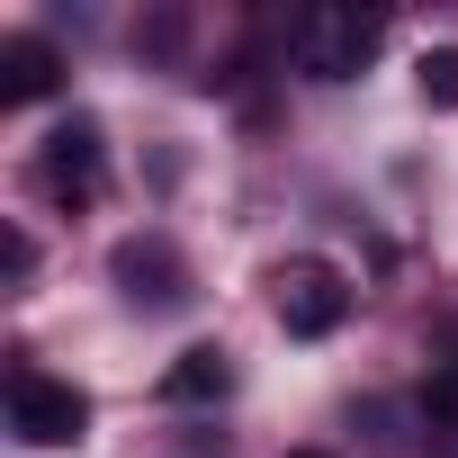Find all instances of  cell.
Segmentation results:
<instances>
[{"label": "cell", "mask_w": 458, "mask_h": 458, "mask_svg": "<svg viewBox=\"0 0 458 458\" xmlns=\"http://www.w3.org/2000/svg\"><path fill=\"white\" fill-rule=\"evenodd\" d=\"M117 288L135 297V306H180L189 297V270H180V252L162 243V234H135V243H117Z\"/></svg>", "instance_id": "5b68a950"}, {"label": "cell", "mask_w": 458, "mask_h": 458, "mask_svg": "<svg viewBox=\"0 0 458 458\" xmlns=\"http://www.w3.org/2000/svg\"><path fill=\"white\" fill-rule=\"evenodd\" d=\"M288 458H333V449H288Z\"/></svg>", "instance_id": "8fae6325"}, {"label": "cell", "mask_w": 458, "mask_h": 458, "mask_svg": "<svg viewBox=\"0 0 458 458\" xmlns=\"http://www.w3.org/2000/svg\"><path fill=\"white\" fill-rule=\"evenodd\" d=\"M55 81H64V55L46 37H10V46H0V99H10V108L19 99H46Z\"/></svg>", "instance_id": "52a82bcc"}, {"label": "cell", "mask_w": 458, "mask_h": 458, "mask_svg": "<svg viewBox=\"0 0 458 458\" xmlns=\"http://www.w3.org/2000/svg\"><path fill=\"white\" fill-rule=\"evenodd\" d=\"M279 324H288V342L342 333V324H351V279H342L333 261H288V270H279Z\"/></svg>", "instance_id": "277c9868"}, {"label": "cell", "mask_w": 458, "mask_h": 458, "mask_svg": "<svg viewBox=\"0 0 458 458\" xmlns=\"http://www.w3.org/2000/svg\"><path fill=\"white\" fill-rule=\"evenodd\" d=\"M225 386H234V360H225L216 342H189V351L162 369V386H153V395H162V404H216Z\"/></svg>", "instance_id": "8992f818"}, {"label": "cell", "mask_w": 458, "mask_h": 458, "mask_svg": "<svg viewBox=\"0 0 458 458\" xmlns=\"http://www.w3.org/2000/svg\"><path fill=\"white\" fill-rule=\"evenodd\" d=\"M0 270H10V279H28V270H37V243L19 234V225H10V234H0Z\"/></svg>", "instance_id": "30bf717a"}, {"label": "cell", "mask_w": 458, "mask_h": 458, "mask_svg": "<svg viewBox=\"0 0 458 458\" xmlns=\"http://www.w3.org/2000/svg\"><path fill=\"white\" fill-rule=\"evenodd\" d=\"M413 72H422V99L431 108H458V46H431Z\"/></svg>", "instance_id": "9c48e42d"}, {"label": "cell", "mask_w": 458, "mask_h": 458, "mask_svg": "<svg viewBox=\"0 0 458 458\" xmlns=\"http://www.w3.org/2000/svg\"><path fill=\"white\" fill-rule=\"evenodd\" d=\"M377 46H386V19L377 10H306L288 28V55H297L306 81H351Z\"/></svg>", "instance_id": "6da1fadb"}, {"label": "cell", "mask_w": 458, "mask_h": 458, "mask_svg": "<svg viewBox=\"0 0 458 458\" xmlns=\"http://www.w3.org/2000/svg\"><path fill=\"white\" fill-rule=\"evenodd\" d=\"M10 431L28 449H72L90 431V395L72 377H46V369H19L10 377Z\"/></svg>", "instance_id": "7a4b0ae2"}, {"label": "cell", "mask_w": 458, "mask_h": 458, "mask_svg": "<svg viewBox=\"0 0 458 458\" xmlns=\"http://www.w3.org/2000/svg\"><path fill=\"white\" fill-rule=\"evenodd\" d=\"M37 180H46V198L90 207V198L108 189V144H99V117H64V126L46 135V153H37Z\"/></svg>", "instance_id": "3957f363"}, {"label": "cell", "mask_w": 458, "mask_h": 458, "mask_svg": "<svg viewBox=\"0 0 458 458\" xmlns=\"http://www.w3.org/2000/svg\"><path fill=\"white\" fill-rule=\"evenodd\" d=\"M422 431L440 449H458V360H431V377H422Z\"/></svg>", "instance_id": "ba28073f"}]
</instances>
